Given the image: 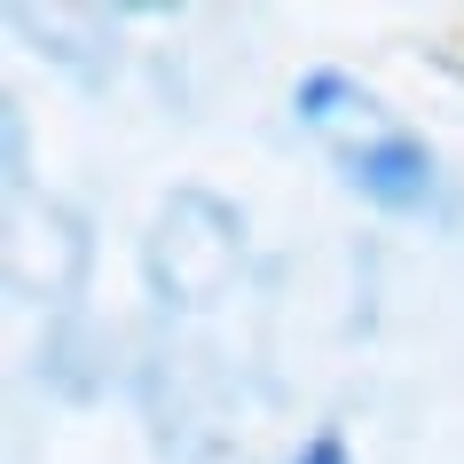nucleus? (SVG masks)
I'll return each instance as SVG.
<instances>
[{"mask_svg": "<svg viewBox=\"0 0 464 464\" xmlns=\"http://www.w3.org/2000/svg\"><path fill=\"white\" fill-rule=\"evenodd\" d=\"M299 464H346V433H339V425H323V433L299 449Z\"/></svg>", "mask_w": 464, "mask_h": 464, "instance_id": "2", "label": "nucleus"}, {"mask_svg": "<svg viewBox=\"0 0 464 464\" xmlns=\"http://www.w3.org/2000/svg\"><path fill=\"white\" fill-rule=\"evenodd\" d=\"M346 181L362 197H378V205H393V213H410V205H425L433 197V150L417 142V134H401V126H378L370 142H354L339 158Z\"/></svg>", "mask_w": 464, "mask_h": 464, "instance_id": "1", "label": "nucleus"}]
</instances>
